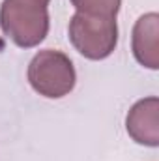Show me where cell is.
<instances>
[{
    "mask_svg": "<svg viewBox=\"0 0 159 161\" xmlns=\"http://www.w3.org/2000/svg\"><path fill=\"white\" fill-rule=\"evenodd\" d=\"M131 49L137 62L148 69L159 68V15L146 13L133 26Z\"/></svg>",
    "mask_w": 159,
    "mask_h": 161,
    "instance_id": "5b68a950",
    "label": "cell"
},
{
    "mask_svg": "<svg viewBox=\"0 0 159 161\" xmlns=\"http://www.w3.org/2000/svg\"><path fill=\"white\" fill-rule=\"evenodd\" d=\"M38 2H41V4H49L51 0H38Z\"/></svg>",
    "mask_w": 159,
    "mask_h": 161,
    "instance_id": "52a82bcc",
    "label": "cell"
},
{
    "mask_svg": "<svg viewBox=\"0 0 159 161\" xmlns=\"http://www.w3.org/2000/svg\"><path fill=\"white\" fill-rule=\"evenodd\" d=\"M0 28L17 47L40 45L49 34L47 4L38 0H4L0 6Z\"/></svg>",
    "mask_w": 159,
    "mask_h": 161,
    "instance_id": "6da1fadb",
    "label": "cell"
},
{
    "mask_svg": "<svg viewBox=\"0 0 159 161\" xmlns=\"http://www.w3.org/2000/svg\"><path fill=\"white\" fill-rule=\"evenodd\" d=\"M26 75L30 86L49 99L68 96L77 82V73L69 56L54 49L40 51L30 60Z\"/></svg>",
    "mask_w": 159,
    "mask_h": 161,
    "instance_id": "7a4b0ae2",
    "label": "cell"
},
{
    "mask_svg": "<svg viewBox=\"0 0 159 161\" xmlns=\"http://www.w3.org/2000/svg\"><path fill=\"white\" fill-rule=\"evenodd\" d=\"M69 41L88 60H103L112 54L118 43L116 17L75 13L69 21Z\"/></svg>",
    "mask_w": 159,
    "mask_h": 161,
    "instance_id": "3957f363",
    "label": "cell"
},
{
    "mask_svg": "<svg viewBox=\"0 0 159 161\" xmlns=\"http://www.w3.org/2000/svg\"><path fill=\"white\" fill-rule=\"evenodd\" d=\"M129 137L144 146L156 148L159 144V99L156 96L139 99L125 116Z\"/></svg>",
    "mask_w": 159,
    "mask_h": 161,
    "instance_id": "277c9868",
    "label": "cell"
},
{
    "mask_svg": "<svg viewBox=\"0 0 159 161\" xmlns=\"http://www.w3.org/2000/svg\"><path fill=\"white\" fill-rule=\"evenodd\" d=\"M79 13L97 17H116L122 0H69Z\"/></svg>",
    "mask_w": 159,
    "mask_h": 161,
    "instance_id": "8992f818",
    "label": "cell"
}]
</instances>
